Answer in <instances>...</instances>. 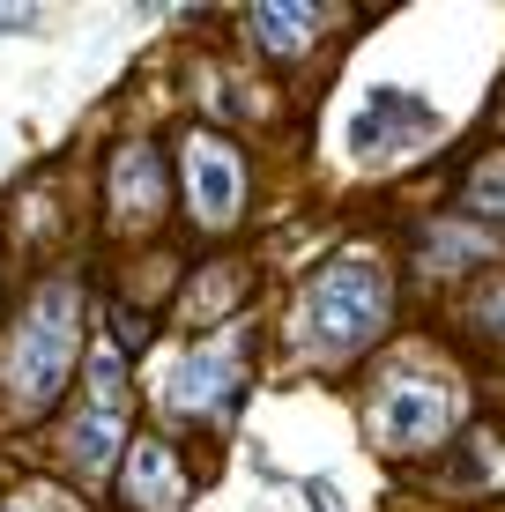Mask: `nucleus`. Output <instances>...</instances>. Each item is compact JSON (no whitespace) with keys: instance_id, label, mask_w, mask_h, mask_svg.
Returning <instances> with one entry per match:
<instances>
[{"instance_id":"9","label":"nucleus","mask_w":505,"mask_h":512,"mask_svg":"<svg viewBox=\"0 0 505 512\" xmlns=\"http://www.w3.org/2000/svg\"><path fill=\"white\" fill-rule=\"evenodd\" d=\"M112 193L127 216H156V201H164V171H156V156L142 149V141H127L112 164Z\"/></svg>"},{"instance_id":"6","label":"nucleus","mask_w":505,"mask_h":512,"mask_svg":"<svg viewBox=\"0 0 505 512\" xmlns=\"http://www.w3.org/2000/svg\"><path fill=\"white\" fill-rule=\"evenodd\" d=\"M75 461L82 468H112L119 438H127V394H119V357L104 349V357L90 364V409L75 416Z\"/></svg>"},{"instance_id":"2","label":"nucleus","mask_w":505,"mask_h":512,"mask_svg":"<svg viewBox=\"0 0 505 512\" xmlns=\"http://www.w3.org/2000/svg\"><path fill=\"white\" fill-rule=\"evenodd\" d=\"M75 312H82V297L67 290V282H52L38 305H30L23 334H15V357H8V386H15L23 409H38V401L60 394L67 364H75V327H82Z\"/></svg>"},{"instance_id":"10","label":"nucleus","mask_w":505,"mask_h":512,"mask_svg":"<svg viewBox=\"0 0 505 512\" xmlns=\"http://www.w3.org/2000/svg\"><path fill=\"white\" fill-rule=\"evenodd\" d=\"M253 38L268 52H305L320 38V8H290V0H268V8H253Z\"/></svg>"},{"instance_id":"4","label":"nucleus","mask_w":505,"mask_h":512,"mask_svg":"<svg viewBox=\"0 0 505 512\" xmlns=\"http://www.w3.org/2000/svg\"><path fill=\"white\" fill-rule=\"evenodd\" d=\"M431 134H439V112H431L424 97H409V90H372L364 112L350 119L357 156H402V149H416V141H431Z\"/></svg>"},{"instance_id":"7","label":"nucleus","mask_w":505,"mask_h":512,"mask_svg":"<svg viewBox=\"0 0 505 512\" xmlns=\"http://www.w3.org/2000/svg\"><path fill=\"white\" fill-rule=\"evenodd\" d=\"M231 386H238V334H216V342L186 349V364L171 372L164 401L194 416V409H223V401H231Z\"/></svg>"},{"instance_id":"1","label":"nucleus","mask_w":505,"mask_h":512,"mask_svg":"<svg viewBox=\"0 0 505 512\" xmlns=\"http://www.w3.org/2000/svg\"><path fill=\"white\" fill-rule=\"evenodd\" d=\"M379 320H387V275H379V260L342 253V260H327V268L312 275V290H305V327H312V342H320V349H357V342H372Z\"/></svg>"},{"instance_id":"12","label":"nucleus","mask_w":505,"mask_h":512,"mask_svg":"<svg viewBox=\"0 0 505 512\" xmlns=\"http://www.w3.org/2000/svg\"><path fill=\"white\" fill-rule=\"evenodd\" d=\"M483 327H491V334H505V290L491 297V305H483Z\"/></svg>"},{"instance_id":"11","label":"nucleus","mask_w":505,"mask_h":512,"mask_svg":"<svg viewBox=\"0 0 505 512\" xmlns=\"http://www.w3.org/2000/svg\"><path fill=\"white\" fill-rule=\"evenodd\" d=\"M468 208H476V216H505V149L468 171Z\"/></svg>"},{"instance_id":"5","label":"nucleus","mask_w":505,"mask_h":512,"mask_svg":"<svg viewBox=\"0 0 505 512\" xmlns=\"http://www.w3.org/2000/svg\"><path fill=\"white\" fill-rule=\"evenodd\" d=\"M186 201H194V216L208 223V231H223V223L238 216V193H246V171H238V156L223 149L216 134H186Z\"/></svg>"},{"instance_id":"8","label":"nucleus","mask_w":505,"mask_h":512,"mask_svg":"<svg viewBox=\"0 0 505 512\" xmlns=\"http://www.w3.org/2000/svg\"><path fill=\"white\" fill-rule=\"evenodd\" d=\"M179 498V461H171L164 438H142V446L127 453V505L134 512H164Z\"/></svg>"},{"instance_id":"13","label":"nucleus","mask_w":505,"mask_h":512,"mask_svg":"<svg viewBox=\"0 0 505 512\" xmlns=\"http://www.w3.org/2000/svg\"><path fill=\"white\" fill-rule=\"evenodd\" d=\"M8 512H23V505H8Z\"/></svg>"},{"instance_id":"3","label":"nucleus","mask_w":505,"mask_h":512,"mask_svg":"<svg viewBox=\"0 0 505 512\" xmlns=\"http://www.w3.org/2000/svg\"><path fill=\"white\" fill-rule=\"evenodd\" d=\"M446 423H454V401H446V386L431 379H387L372 401V431L387 438V446H431V438H446Z\"/></svg>"}]
</instances>
